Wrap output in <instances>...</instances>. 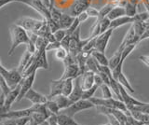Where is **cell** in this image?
Instances as JSON below:
<instances>
[{
    "mask_svg": "<svg viewBox=\"0 0 149 125\" xmlns=\"http://www.w3.org/2000/svg\"><path fill=\"white\" fill-rule=\"evenodd\" d=\"M9 33L11 36V46L8 50V55H12L17 47L22 44L27 45L30 42V38L28 32L23 27L14 24L9 28Z\"/></svg>",
    "mask_w": 149,
    "mask_h": 125,
    "instance_id": "6da1fadb",
    "label": "cell"
},
{
    "mask_svg": "<svg viewBox=\"0 0 149 125\" xmlns=\"http://www.w3.org/2000/svg\"><path fill=\"white\" fill-rule=\"evenodd\" d=\"M0 73L1 77L4 78V80L12 89L18 86L23 80L22 73L18 70V68L7 69L2 64H0Z\"/></svg>",
    "mask_w": 149,
    "mask_h": 125,
    "instance_id": "7a4b0ae2",
    "label": "cell"
},
{
    "mask_svg": "<svg viewBox=\"0 0 149 125\" xmlns=\"http://www.w3.org/2000/svg\"><path fill=\"white\" fill-rule=\"evenodd\" d=\"M95 106H104L108 108H116L122 111H127L128 108L123 101L116 99L114 97L112 98H102V97H92L90 99Z\"/></svg>",
    "mask_w": 149,
    "mask_h": 125,
    "instance_id": "3957f363",
    "label": "cell"
},
{
    "mask_svg": "<svg viewBox=\"0 0 149 125\" xmlns=\"http://www.w3.org/2000/svg\"><path fill=\"white\" fill-rule=\"evenodd\" d=\"M94 104L92 103L91 100L88 99H80L77 102L73 103L69 108H65L63 110L61 111V113L65 114V115H68L70 117H74V115L77 113L80 112V111L83 110H87V109H90L94 108Z\"/></svg>",
    "mask_w": 149,
    "mask_h": 125,
    "instance_id": "277c9868",
    "label": "cell"
},
{
    "mask_svg": "<svg viewBox=\"0 0 149 125\" xmlns=\"http://www.w3.org/2000/svg\"><path fill=\"white\" fill-rule=\"evenodd\" d=\"M45 19L40 21L37 19H33V18L22 17L21 19L17 20L15 24L23 27L27 32H32V33L37 34L41 29V27L45 24Z\"/></svg>",
    "mask_w": 149,
    "mask_h": 125,
    "instance_id": "5b68a950",
    "label": "cell"
},
{
    "mask_svg": "<svg viewBox=\"0 0 149 125\" xmlns=\"http://www.w3.org/2000/svg\"><path fill=\"white\" fill-rule=\"evenodd\" d=\"M123 64H124V62L121 61L118 66H116L114 69H112V77H113V78L116 82L119 83L120 85H122L126 90L129 91L130 92H132V94H133L134 89L132 88V86L130 85L128 78H126V76L123 74V71H122Z\"/></svg>",
    "mask_w": 149,
    "mask_h": 125,
    "instance_id": "8992f818",
    "label": "cell"
},
{
    "mask_svg": "<svg viewBox=\"0 0 149 125\" xmlns=\"http://www.w3.org/2000/svg\"><path fill=\"white\" fill-rule=\"evenodd\" d=\"M17 2L22 3L24 5H27L32 8H34L36 11H37L39 14L43 16V18L46 20H49L51 18L49 8L41 0H17Z\"/></svg>",
    "mask_w": 149,
    "mask_h": 125,
    "instance_id": "52a82bcc",
    "label": "cell"
},
{
    "mask_svg": "<svg viewBox=\"0 0 149 125\" xmlns=\"http://www.w3.org/2000/svg\"><path fill=\"white\" fill-rule=\"evenodd\" d=\"M21 88H22V82L15 88H13V89L10 91V92L6 96L5 104L1 106V113H6L8 111L10 110V108L13 105V103L18 100V97L20 95Z\"/></svg>",
    "mask_w": 149,
    "mask_h": 125,
    "instance_id": "ba28073f",
    "label": "cell"
},
{
    "mask_svg": "<svg viewBox=\"0 0 149 125\" xmlns=\"http://www.w3.org/2000/svg\"><path fill=\"white\" fill-rule=\"evenodd\" d=\"M90 4L91 0H74L70 7L69 14L73 17H77L80 13L87 10Z\"/></svg>",
    "mask_w": 149,
    "mask_h": 125,
    "instance_id": "9c48e42d",
    "label": "cell"
},
{
    "mask_svg": "<svg viewBox=\"0 0 149 125\" xmlns=\"http://www.w3.org/2000/svg\"><path fill=\"white\" fill-rule=\"evenodd\" d=\"M113 31H114V29H108L107 31H105L104 33H102L100 36H97L96 42H95V50L104 53L111 36L113 34Z\"/></svg>",
    "mask_w": 149,
    "mask_h": 125,
    "instance_id": "30bf717a",
    "label": "cell"
},
{
    "mask_svg": "<svg viewBox=\"0 0 149 125\" xmlns=\"http://www.w3.org/2000/svg\"><path fill=\"white\" fill-rule=\"evenodd\" d=\"M36 71L33 72L29 76L23 78V80L22 81V88H21L20 95L18 97L17 102H20L22 98H24V96L28 92V91L32 89V86L34 84V81L36 80Z\"/></svg>",
    "mask_w": 149,
    "mask_h": 125,
    "instance_id": "8fae6325",
    "label": "cell"
},
{
    "mask_svg": "<svg viewBox=\"0 0 149 125\" xmlns=\"http://www.w3.org/2000/svg\"><path fill=\"white\" fill-rule=\"evenodd\" d=\"M119 89H120V92H121V97H122V101L125 103L126 106H127L128 110H130V108H132L133 106L135 105H143L144 102H142V101H139L137 99H135L134 97L130 96L127 90L125 89V88L119 84Z\"/></svg>",
    "mask_w": 149,
    "mask_h": 125,
    "instance_id": "7c38bea8",
    "label": "cell"
},
{
    "mask_svg": "<svg viewBox=\"0 0 149 125\" xmlns=\"http://www.w3.org/2000/svg\"><path fill=\"white\" fill-rule=\"evenodd\" d=\"M81 76V72H80V68H79V66L77 64H70V66H64V71L63 73V76L60 78V80H68V78H77V77Z\"/></svg>",
    "mask_w": 149,
    "mask_h": 125,
    "instance_id": "4fadbf2b",
    "label": "cell"
},
{
    "mask_svg": "<svg viewBox=\"0 0 149 125\" xmlns=\"http://www.w3.org/2000/svg\"><path fill=\"white\" fill-rule=\"evenodd\" d=\"M24 98H26L27 100H29L30 102H32L33 105H41V104H46L48 102L49 98L48 96H45L43 94H39V92L36 91L35 90H29L28 92L25 94Z\"/></svg>",
    "mask_w": 149,
    "mask_h": 125,
    "instance_id": "5bb4252c",
    "label": "cell"
},
{
    "mask_svg": "<svg viewBox=\"0 0 149 125\" xmlns=\"http://www.w3.org/2000/svg\"><path fill=\"white\" fill-rule=\"evenodd\" d=\"M95 74L96 73L92 71H86L80 76V82L83 90H88L95 85V81H94Z\"/></svg>",
    "mask_w": 149,
    "mask_h": 125,
    "instance_id": "9a60e30c",
    "label": "cell"
},
{
    "mask_svg": "<svg viewBox=\"0 0 149 125\" xmlns=\"http://www.w3.org/2000/svg\"><path fill=\"white\" fill-rule=\"evenodd\" d=\"M83 92H84V90H83V88L81 87L80 76H79V77H77V78H74V89H73L72 94H70L68 97L74 103V102L82 99Z\"/></svg>",
    "mask_w": 149,
    "mask_h": 125,
    "instance_id": "2e32d148",
    "label": "cell"
},
{
    "mask_svg": "<svg viewBox=\"0 0 149 125\" xmlns=\"http://www.w3.org/2000/svg\"><path fill=\"white\" fill-rule=\"evenodd\" d=\"M136 22V18L134 17H130V16H123L120 17L118 19H116L114 21H111V24H110V29H116L118 27H121L125 24H133V22Z\"/></svg>",
    "mask_w": 149,
    "mask_h": 125,
    "instance_id": "e0dca14e",
    "label": "cell"
},
{
    "mask_svg": "<svg viewBox=\"0 0 149 125\" xmlns=\"http://www.w3.org/2000/svg\"><path fill=\"white\" fill-rule=\"evenodd\" d=\"M63 80H52L50 82L49 85V94L48 95L49 99H52L53 97L57 96L59 94H62V89H63Z\"/></svg>",
    "mask_w": 149,
    "mask_h": 125,
    "instance_id": "ac0fdd59",
    "label": "cell"
},
{
    "mask_svg": "<svg viewBox=\"0 0 149 125\" xmlns=\"http://www.w3.org/2000/svg\"><path fill=\"white\" fill-rule=\"evenodd\" d=\"M126 46L124 44L121 43L119 45L118 49L116 50V52L114 53V55L109 59V67L112 69H114L116 66H118L119 63L121 62V58H122V52H123V50Z\"/></svg>",
    "mask_w": 149,
    "mask_h": 125,
    "instance_id": "d6986e66",
    "label": "cell"
},
{
    "mask_svg": "<svg viewBox=\"0 0 149 125\" xmlns=\"http://www.w3.org/2000/svg\"><path fill=\"white\" fill-rule=\"evenodd\" d=\"M52 100H54L56 103H57L61 111L69 108V106L74 103V102L70 99L68 96H65L63 94H59L57 96H55L52 98Z\"/></svg>",
    "mask_w": 149,
    "mask_h": 125,
    "instance_id": "ffe728a7",
    "label": "cell"
},
{
    "mask_svg": "<svg viewBox=\"0 0 149 125\" xmlns=\"http://www.w3.org/2000/svg\"><path fill=\"white\" fill-rule=\"evenodd\" d=\"M74 19H76V17H73L70 14H64V13H63V15L58 22L60 29H64V30L68 29L72 25Z\"/></svg>",
    "mask_w": 149,
    "mask_h": 125,
    "instance_id": "44dd1931",
    "label": "cell"
},
{
    "mask_svg": "<svg viewBox=\"0 0 149 125\" xmlns=\"http://www.w3.org/2000/svg\"><path fill=\"white\" fill-rule=\"evenodd\" d=\"M91 56L94 58L97 63L101 64V66H109V59L107 58L104 52H101L97 50H92L91 52Z\"/></svg>",
    "mask_w": 149,
    "mask_h": 125,
    "instance_id": "7402d4cb",
    "label": "cell"
},
{
    "mask_svg": "<svg viewBox=\"0 0 149 125\" xmlns=\"http://www.w3.org/2000/svg\"><path fill=\"white\" fill-rule=\"evenodd\" d=\"M33 54H34V53H31L30 52H28L27 50H25V52L22 54V56L21 58V61H20V64H19V66L17 67L18 70L22 73V72L24 71V69L26 68V66H28V64L30 63Z\"/></svg>",
    "mask_w": 149,
    "mask_h": 125,
    "instance_id": "603a6c76",
    "label": "cell"
},
{
    "mask_svg": "<svg viewBox=\"0 0 149 125\" xmlns=\"http://www.w3.org/2000/svg\"><path fill=\"white\" fill-rule=\"evenodd\" d=\"M123 16H126L125 8L123 6H115L107 17H108L111 21H114V20L118 19V18L123 17Z\"/></svg>",
    "mask_w": 149,
    "mask_h": 125,
    "instance_id": "cb8c5ba5",
    "label": "cell"
},
{
    "mask_svg": "<svg viewBox=\"0 0 149 125\" xmlns=\"http://www.w3.org/2000/svg\"><path fill=\"white\" fill-rule=\"evenodd\" d=\"M57 120L59 125H80L74 119V117H70L63 113L57 115Z\"/></svg>",
    "mask_w": 149,
    "mask_h": 125,
    "instance_id": "d4e9b609",
    "label": "cell"
},
{
    "mask_svg": "<svg viewBox=\"0 0 149 125\" xmlns=\"http://www.w3.org/2000/svg\"><path fill=\"white\" fill-rule=\"evenodd\" d=\"M73 89H74V80L73 78H68V80H63L62 94H63L65 96H69L72 94Z\"/></svg>",
    "mask_w": 149,
    "mask_h": 125,
    "instance_id": "484cf974",
    "label": "cell"
},
{
    "mask_svg": "<svg viewBox=\"0 0 149 125\" xmlns=\"http://www.w3.org/2000/svg\"><path fill=\"white\" fill-rule=\"evenodd\" d=\"M99 66L100 64L91 55L86 62V71H92L94 73H99Z\"/></svg>",
    "mask_w": 149,
    "mask_h": 125,
    "instance_id": "4316f807",
    "label": "cell"
},
{
    "mask_svg": "<svg viewBox=\"0 0 149 125\" xmlns=\"http://www.w3.org/2000/svg\"><path fill=\"white\" fill-rule=\"evenodd\" d=\"M133 27H134V31L135 34L140 38L142 36V35L143 34L144 30L146 28V22H141V21H136L135 22L132 24Z\"/></svg>",
    "mask_w": 149,
    "mask_h": 125,
    "instance_id": "83f0119b",
    "label": "cell"
},
{
    "mask_svg": "<svg viewBox=\"0 0 149 125\" xmlns=\"http://www.w3.org/2000/svg\"><path fill=\"white\" fill-rule=\"evenodd\" d=\"M47 108L51 114H55V115H59L61 113V109L59 108V105H57V103L52 100V99H49L48 102L45 104Z\"/></svg>",
    "mask_w": 149,
    "mask_h": 125,
    "instance_id": "f1b7e54d",
    "label": "cell"
},
{
    "mask_svg": "<svg viewBox=\"0 0 149 125\" xmlns=\"http://www.w3.org/2000/svg\"><path fill=\"white\" fill-rule=\"evenodd\" d=\"M125 10H126V15L130 17H134L137 14V5H134L132 3H130L127 1L125 4Z\"/></svg>",
    "mask_w": 149,
    "mask_h": 125,
    "instance_id": "f546056e",
    "label": "cell"
},
{
    "mask_svg": "<svg viewBox=\"0 0 149 125\" xmlns=\"http://www.w3.org/2000/svg\"><path fill=\"white\" fill-rule=\"evenodd\" d=\"M115 6L113 4H106L102 8H101V10H99V17L97 19H102V18H105L108 16L110 11L113 10V8Z\"/></svg>",
    "mask_w": 149,
    "mask_h": 125,
    "instance_id": "4dcf8cb0",
    "label": "cell"
},
{
    "mask_svg": "<svg viewBox=\"0 0 149 125\" xmlns=\"http://www.w3.org/2000/svg\"><path fill=\"white\" fill-rule=\"evenodd\" d=\"M69 54V52L66 50V49H64L63 47H61L58 49V50H55V57L57 60H59V61H62L63 62L64 61V59L67 57V55Z\"/></svg>",
    "mask_w": 149,
    "mask_h": 125,
    "instance_id": "1f68e13d",
    "label": "cell"
},
{
    "mask_svg": "<svg viewBox=\"0 0 149 125\" xmlns=\"http://www.w3.org/2000/svg\"><path fill=\"white\" fill-rule=\"evenodd\" d=\"M137 45H138L137 43H134V44H130V45H127V46H126V47L124 48V50H123L122 58H121V61L124 62L125 60L127 59V57L129 56V55L135 50V48L137 47Z\"/></svg>",
    "mask_w": 149,
    "mask_h": 125,
    "instance_id": "d6a6232c",
    "label": "cell"
},
{
    "mask_svg": "<svg viewBox=\"0 0 149 125\" xmlns=\"http://www.w3.org/2000/svg\"><path fill=\"white\" fill-rule=\"evenodd\" d=\"M99 88L102 91V98H112V97H113V95H112V94H113V92H112L111 88L107 84L104 83V84H102Z\"/></svg>",
    "mask_w": 149,
    "mask_h": 125,
    "instance_id": "836d02e7",
    "label": "cell"
},
{
    "mask_svg": "<svg viewBox=\"0 0 149 125\" xmlns=\"http://www.w3.org/2000/svg\"><path fill=\"white\" fill-rule=\"evenodd\" d=\"M100 20V29H101V34L104 33L105 31L110 29V24H111V20L108 17L102 18Z\"/></svg>",
    "mask_w": 149,
    "mask_h": 125,
    "instance_id": "e575fe53",
    "label": "cell"
},
{
    "mask_svg": "<svg viewBox=\"0 0 149 125\" xmlns=\"http://www.w3.org/2000/svg\"><path fill=\"white\" fill-rule=\"evenodd\" d=\"M49 10H50V16H51V19H52L55 22H59L60 19H61V17H62L63 15V13L61 12L57 8H55L54 6L53 7H51L49 8Z\"/></svg>",
    "mask_w": 149,
    "mask_h": 125,
    "instance_id": "d590c367",
    "label": "cell"
},
{
    "mask_svg": "<svg viewBox=\"0 0 149 125\" xmlns=\"http://www.w3.org/2000/svg\"><path fill=\"white\" fill-rule=\"evenodd\" d=\"M0 88H1V92L4 94L6 96L12 90V88L8 84V83L6 82V80H4V78H2V77H1V78H0Z\"/></svg>",
    "mask_w": 149,
    "mask_h": 125,
    "instance_id": "8d00e7d4",
    "label": "cell"
},
{
    "mask_svg": "<svg viewBox=\"0 0 149 125\" xmlns=\"http://www.w3.org/2000/svg\"><path fill=\"white\" fill-rule=\"evenodd\" d=\"M97 85H94L92 88H91V89L88 90H84V92H83V96H82V99H88L90 100L91 98H92L93 95H94L96 90L98 89Z\"/></svg>",
    "mask_w": 149,
    "mask_h": 125,
    "instance_id": "74e56055",
    "label": "cell"
},
{
    "mask_svg": "<svg viewBox=\"0 0 149 125\" xmlns=\"http://www.w3.org/2000/svg\"><path fill=\"white\" fill-rule=\"evenodd\" d=\"M54 35V38L56 39V41H59V42H62L63 39L66 36V30H64V29H59L57 30L56 32H54L53 33Z\"/></svg>",
    "mask_w": 149,
    "mask_h": 125,
    "instance_id": "f35d334b",
    "label": "cell"
},
{
    "mask_svg": "<svg viewBox=\"0 0 149 125\" xmlns=\"http://www.w3.org/2000/svg\"><path fill=\"white\" fill-rule=\"evenodd\" d=\"M130 110H137L140 112L144 113V114H149V105L148 103H146L143 105H135Z\"/></svg>",
    "mask_w": 149,
    "mask_h": 125,
    "instance_id": "ab89813d",
    "label": "cell"
},
{
    "mask_svg": "<svg viewBox=\"0 0 149 125\" xmlns=\"http://www.w3.org/2000/svg\"><path fill=\"white\" fill-rule=\"evenodd\" d=\"M60 47H61V42H59V41H53V42H49L48 44V46H47V48H46V50L47 52H49V50H56Z\"/></svg>",
    "mask_w": 149,
    "mask_h": 125,
    "instance_id": "60d3db41",
    "label": "cell"
},
{
    "mask_svg": "<svg viewBox=\"0 0 149 125\" xmlns=\"http://www.w3.org/2000/svg\"><path fill=\"white\" fill-rule=\"evenodd\" d=\"M86 12L88 13V17H94V18H98V17H99V10H97L96 8H92L91 6L87 8Z\"/></svg>",
    "mask_w": 149,
    "mask_h": 125,
    "instance_id": "b9f144b4",
    "label": "cell"
},
{
    "mask_svg": "<svg viewBox=\"0 0 149 125\" xmlns=\"http://www.w3.org/2000/svg\"><path fill=\"white\" fill-rule=\"evenodd\" d=\"M31 117H24L21 119H17V125H27L30 122Z\"/></svg>",
    "mask_w": 149,
    "mask_h": 125,
    "instance_id": "7bdbcfd3",
    "label": "cell"
},
{
    "mask_svg": "<svg viewBox=\"0 0 149 125\" xmlns=\"http://www.w3.org/2000/svg\"><path fill=\"white\" fill-rule=\"evenodd\" d=\"M2 125H17V119H5L2 120Z\"/></svg>",
    "mask_w": 149,
    "mask_h": 125,
    "instance_id": "ee69618b",
    "label": "cell"
},
{
    "mask_svg": "<svg viewBox=\"0 0 149 125\" xmlns=\"http://www.w3.org/2000/svg\"><path fill=\"white\" fill-rule=\"evenodd\" d=\"M94 81H95V85H97L98 87H100L102 84H104V80L101 77V75L99 73H96L95 74V77H94Z\"/></svg>",
    "mask_w": 149,
    "mask_h": 125,
    "instance_id": "f6af8a7d",
    "label": "cell"
},
{
    "mask_svg": "<svg viewBox=\"0 0 149 125\" xmlns=\"http://www.w3.org/2000/svg\"><path fill=\"white\" fill-rule=\"evenodd\" d=\"M77 18L78 19V21L80 22V24H81V22H84L87 21V19L88 18V13L86 11H84V12L80 13V14H79Z\"/></svg>",
    "mask_w": 149,
    "mask_h": 125,
    "instance_id": "bcb514c9",
    "label": "cell"
},
{
    "mask_svg": "<svg viewBox=\"0 0 149 125\" xmlns=\"http://www.w3.org/2000/svg\"><path fill=\"white\" fill-rule=\"evenodd\" d=\"M139 60L146 64L147 67H149V55H141V56H139Z\"/></svg>",
    "mask_w": 149,
    "mask_h": 125,
    "instance_id": "7dc6e473",
    "label": "cell"
},
{
    "mask_svg": "<svg viewBox=\"0 0 149 125\" xmlns=\"http://www.w3.org/2000/svg\"><path fill=\"white\" fill-rule=\"evenodd\" d=\"M12 2H16V0H0V8H4V6Z\"/></svg>",
    "mask_w": 149,
    "mask_h": 125,
    "instance_id": "c3c4849f",
    "label": "cell"
},
{
    "mask_svg": "<svg viewBox=\"0 0 149 125\" xmlns=\"http://www.w3.org/2000/svg\"><path fill=\"white\" fill-rule=\"evenodd\" d=\"M127 1L130 3L134 4V5H138V4L140 3V1H142V0H127Z\"/></svg>",
    "mask_w": 149,
    "mask_h": 125,
    "instance_id": "681fc988",
    "label": "cell"
},
{
    "mask_svg": "<svg viewBox=\"0 0 149 125\" xmlns=\"http://www.w3.org/2000/svg\"><path fill=\"white\" fill-rule=\"evenodd\" d=\"M49 1H50V4H51V5H50V8H51V7H53V6H54V5H53V4H54V0H49Z\"/></svg>",
    "mask_w": 149,
    "mask_h": 125,
    "instance_id": "f907efd6",
    "label": "cell"
},
{
    "mask_svg": "<svg viewBox=\"0 0 149 125\" xmlns=\"http://www.w3.org/2000/svg\"><path fill=\"white\" fill-rule=\"evenodd\" d=\"M102 125H112L111 123H107V124H102Z\"/></svg>",
    "mask_w": 149,
    "mask_h": 125,
    "instance_id": "816d5d0a",
    "label": "cell"
},
{
    "mask_svg": "<svg viewBox=\"0 0 149 125\" xmlns=\"http://www.w3.org/2000/svg\"><path fill=\"white\" fill-rule=\"evenodd\" d=\"M143 125H149V124H143Z\"/></svg>",
    "mask_w": 149,
    "mask_h": 125,
    "instance_id": "f5cc1de1",
    "label": "cell"
},
{
    "mask_svg": "<svg viewBox=\"0 0 149 125\" xmlns=\"http://www.w3.org/2000/svg\"><path fill=\"white\" fill-rule=\"evenodd\" d=\"M16 2H17V0H16Z\"/></svg>",
    "mask_w": 149,
    "mask_h": 125,
    "instance_id": "db71d44e",
    "label": "cell"
}]
</instances>
